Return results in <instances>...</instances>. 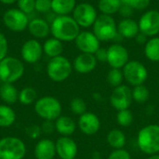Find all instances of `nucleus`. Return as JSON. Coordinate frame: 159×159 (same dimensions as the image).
<instances>
[{
  "mask_svg": "<svg viewBox=\"0 0 159 159\" xmlns=\"http://www.w3.org/2000/svg\"><path fill=\"white\" fill-rule=\"evenodd\" d=\"M50 33L61 42L75 41L80 33V26L69 15L56 16L51 21Z\"/></svg>",
  "mask_w": 159,
  "mask_h": 159,
  "instance_id": "nucleus-1",
  "label": "nucleus"
},
{
  "mask_svg": "<svg viewBox=\"0 0 159 159\" xmlns=\"http://www.w3.org/2000/svg\"><path fill=\"white\" fill-rule=\"evenodd\" d=\"M137 145L145 155L159 154V125L151 124L142 128L138 132Z\"/></svg>",
  "mask_w": 159,
  "mask_h": 159,
  "instance_id": "nucleus-2",
  "label": "nucleus"
},
{
  "mask_svg": "<svg viewBox=\"0 0 159 159\" xmlns=\"http://www.w3.org/2000/svg\"><path fill=\"white\" fill-rule=\"evenodd\" d=\"M34 112L43 120L55 121L61 116V103L53 96H44L34 102Z\"/></svg>",
  "mask_w": 159,
  "mask_h": 159,
  "instance_id": "nucleus-3",
  "label": "nucleus"
},
{
  "mask_svg": "<svg viewBox=\"0 0 159 159\" xmlns=\"http://www.w3.org/2000/svg\"><path fill=\"white\" fill-rule=\"evenodd\" d=\"M24 74L23 62L12 56H7L0 61V80L3 83L13 84L20 80Z\"/></svg>",
  "mask_w": 159,
  "mask_h": 159,
  "instance_id": "nucleus-4",
  "label": "nucleus"
},
{
  "mask_svg": "<svg viewBox=\"0 0 159 159\" xmlns=\"http://www.w3.org/2000/svg\"><path fill=\"white\" fill-rule=\"evenodd\" d=\"M73 64L64 56H58L48 61L47 64V75L54 82H63L72 74Z\"/></svg>",
  "mask_w": 159,
  "mask_h": 159,
  "instance_id": "nucleus-5",
  "label": "nucleus"
},
{
  "mask_svg": "<svg viewBox=\"0 0 159 159\" xmlns=\"http://www.w3.org/2000/svg\"><path fill=\"white\" fill-rule=\"evenodd\" d=\"M25 143L13 136H7L0 140V159H23L26 155Z\"/></svg>",
  "mask_w": 159,
  "mask_h": 159,
  "instance_id": "nucleus-6",
  "label": "nucleus"
},
{
  "mask_svg": "<svg viewBox=\"0 0 159 159\" xmlns=\"http://www.w3.org/2000/svg\"><path fill=\"white\" fill-rule=\"evenodd\" d=\"M93 27V34L100 41H111L117 35V24L115 19L110 15H98Z\"/></svg>",
  "mask_w": 159,
  "mask_h": 159,
  "instance_id": "nucleus-7",
  "label": "nucleus"
},
{
  "mask_svg": "<svg viewBox=\"0 0 159 159\" xmlns=\"http://www.w3.org/2000/svg\"><path fill=\"white\" fill-rule=\"evenodd\" d=\"M124 80L132 87L144 85L148 78V71L146 67L138 61H129L122 68Z\"/></svg>",
  "mask_w": 159,
  "mask_h": 159,
  "instance_id": "nucleus-8",
  "label": "nucleus"
},
{
  "mask_svg": "<svg viewBox=\"0 0 159 159\" xmlns=\"http://www.w3.org/2000/svg\"><path fill=\"white\" fill-rule=\"evenodd\" d=\"M29 17L19 8H9L3 15L4 25L12 32H23L29 24Z\"/></svg>",
  "mask_w": 159,
  "mask_h": 159,
  "instance_id": "nucleus-9",
  "label": "nucleus"
},
{
  "mask_svg": "<svg viewBox=\"0 0 159 159\" xmlns=\"http://www.w3.org/2000/svg\"><path fill=\"white\" fill-rule=\"evenodd\" d=\"M98 17L96 8L89 3L77 4L73 11V18L83 28L92 26Z\"/></svg>",
  "mask_w": 159,
  "mask_h": 159,
  "instance_id": "nucleus-10",
  "label": "nucleus"
},
{
  "mask_svg": "<svg viewBox=\"0 0 159 159\" xmlns=\"http://www.w3.org/2000/svg\"><path fill=\"white\" fill-rule=\"evenodd\" d=\"M132 102V90L128 85L115 88L110 96V104L117 112L129 109Z\"/></svg>",
  "mask_w": 159,
  "mask_h": 159,
  "instance_id": "nucleus-11",
  "label": "nucleus"
},
{
  "mask_svg": "<svg viewBox=\"0 0 159 159\" xmlns=\"http://www.w3.org/2000/svg\"><path fill=\"white\" fill-rule=\"evenodd\" d=\"M140 33L154 37L159 34V11L151 9L143 14L138 21Z\"/></svg>",
  "mask_w": 159,
  "mask_h": 159,
  "instance_id": "nucleus-12",
  "label": "nucleus"
},
{
  "mask_svg": "<svg viewBox=\"0 0 159 159\" xmlns=\"http://www.w3.org/2000/svg\"><path fill=\"white\" fill-rule=\"evenodd\" d=\"M129 61V54L124 46L115 43L107 48V62L111 68L122 69Z\"/></svg>",
  "mask_w": 159,
  "mask_h": 159,
  "instance_id": "nucleus-13",
  "label": "nucleus"
},
{
  "mask_svg": "<svg viewBox=\"0 0 159 159\" xmlns=\"http://www.w3.org/2000/svg\"><path fill=\"white\" fill-rule=\"evenodd\" d=\"M43 53V46L35 38L25 41L20 48V56L22 60L29 64L36 63L41 59Z\"/></svg>",
  "mask_w": 159,
  "mask_h": 159,
  "instance_id": "nucleus-14",
  "label": "nucleus"
},
{
  "mask_svg": "<svg viewBox=\"0 0 159 159\" xmlns=\"http://www.w3.org/2000/svg\"><path fill=\"white\" fill-rule=\"evenodd\" d=\"M76 48L81 51V53L95 54V52L101 48L100 40L93 34V32L83 31L80 32L75 40Z\"/></svg>",
  "mask_w": 159,
  "mask_h": 159,
  "instance_id": "nucleus-15",
  "label": "nucleus"
},
{
  "mask_svg": "<svg viewBox=\"0 0 159 159\" xmlns=\"http://www.w3.org/2000/svg\"><path fill=\"white\" fill-rule=\"evenodd\" d=\"M77 126L83 134L92 136L100 130L101 120L95 113L86 112L85 114L79 116Z\"/></svg>",
  "mask_w": 159,
  "mask_h": 159,
  "instance_id": "nucleus-16",
  "label": "nucleus"
},
{
  "mask_svg": "<svg viewBox=\"0 0 159 159\" xmlns=\"http://www.w3.org/2000/svg\"><path fill=\"white\" fill-rule=\"evenodd\" d=\"M56 154L61 159H75L78 147L75 140L71 137H60L56 142Z\"/></svg>",
  "mask_w": 159,
  "mask_h": 159,
  "instance_id": "nucleus-17",
  "label": "nucleus"
},
{
  "mask_svg": "<svg viewBox=\"0 0 159 159\" xmlns=\"http://www.w3.org/2000/svg\"><path fill=\"white\" fill-rule=\"evenodd\" d=\"M97 60L94 54L89 53H81L74 61L73 68L78 74H89L97 66Z\"/></svg>",
  "mask_w": 159,
  "mask_h": 159,
  "instance_id": "nucleus-18",
  "label": "nucleus"
},
{
  "mask_svg": "<svg viewBox=\"0 0 159 159\" xmlns=\"http://www.w3.org/2000/svg\"><path fill=\"white\" fill-rule=\"evenodd\" d=\"M35 159H55L56 144L50 139L44 138L39 140L34 149Z\"/></svg>",
  "mask_w": 159,
  "mask_h": 159,
  "instance_id": "nucleus-19",
  "label": "nucleus"
},
{
  "mask_svg": "<svg viewBox=\"0 0 159 159\" xmlns=\"http://www.w3.org/2000/svg\"><path fill=\"white\" fill-rule=\"evenodd\" d=\"M117 33L127 39L135 38L140 34L139 24L131 18H124L117 24Z\"/></svg>",
  "mask_w": 159,
  "mask_h": 159,
  "instance_id": "nucleus-20",
  "label": "nucleus"
},
{
  "mask_svg": "<svg viewBox=\"0 0 159 159\" xmlns=\"http://www.w3.org/2000/svg\"><path fill=\"white\" fill-rule=\"evenodd\" d=\"M27 29L35 39H41L47 37L49 34L50 24L44 19L35 18L29 21Z\"/></svg>",
  "mask_w": 159,
  "mask_h": 159,
  "instance_id": "nucleus-21",
  "label": "nucleus"
},
{
  "mask_svg": "<svg viewBox=\"0 0 159 159\" xmlns=\"http://www.w3.org/2000/svg\"><path fill=\"white\" fill-rule=\"evenodd\" d=\"M55 130L64 137H70L76 129V123L75 120L67 116H61L55 121Z\"/></svg>",
  "mask_w": 159,
  "mask_h": 159,
  "instance_id": "nucleus-22",
  "label": "nucleus"
},
{
  "mask_svg": "<svg viewBox=\"0 0 159 159\" xmlns=\"http://www.w3.org/2000/svg\"><path fill=\"white\" fill-rule=\"evenodd\" d=\"M0 99L5 104H14L18 102L19 90L13 84L3 83L0 87Z\"/></svg>",
  "mask_w": 159,
  "mask_h": 159,
  "instance_id": "nucleus-23",
  "label": "nucleus"
},
{
  "mask_svg": "<svg viewBox=\"0 0 159 159\" xmlns=\"http://www.w3.org/2000/svg\"><path fill=\"white\" fill-rule=\"evenodd\" d=\"M106 142L114 150L123 149L127 143L126 134L119 129H113L108 132L106 136Z\"/></svg>",
  "mask_w": 159,
  "mask_h": 159,
  "instance_id": "nucleus-24",
  "label": "nucleus"
},
{
  "mask_svg": "<svg viewBox=\"0 0 159 159\" xmlns=\"http://www.w3.org/2000/svg\"><path fill=\"white\" fill-rule=\"evenodd\" d=\"M75 6L76 0H51V10L57 16L69 15Z\"/></svg>",
  "mask_w": 159,
  "mask_h": 159,
  "instance_id": "nucleus-25",
  "label": "nucleus"
},
{
  "mask_svg": "<svg viewBox=\"0 0 159 159\" xmlns=\"http://www.w3.org/2000/svg\"><path fill=\"white\" fill-rule=\"evenodd\" d=\"M43 51L50 59L61 56L63 51L62 42L55 37L48 38L43 45Z\"/></svg>",
  "mask_w": 159,
  "mask_h": 159,
  "instance_id": "nucleus-26",
  "label": "nucleus"
},
{
  "mask_svg": "<svg viewBox=\"0 0 159 159\" xmlns=\"http://www.w3.org/2000/svg\"><path fill=\"white\" fill-rule=\"evenodd\" d=\"M16 121V113L10 105L0 104V128H9Z\"/></svg>",
  "mask_w": 159,
  "mask_h": 159,
  "instance_id": "nucleus-27",
  "label": "nucleus"
},
{
  "mask_svg": "<svg viewBox=\"0 0 159 159\" xmlns=\"http://www.w3.org/2000/svg\"><path fill=\"white\" fill-rule=\"evenodd\" d=\"M144 54L149 61H159V36H154L147 40L144 47Z\"/></svg>",
  "mask_w": 159,
  "mask_h": 159,
  "instance_id": "nucleus-28",
  "label": "nucleus"
},
{
  "mask_svg": "<svg viewBox=\"0 0 159 159\" xmlns=\"http://www.w3.org/2000/svg\"><path fill=\"white\" fill-rule=\"evenodd\" d=\"M121 6L120 0H99L98 2V8L102 14L110 16L118 12Z\"/></svg>",
  "mask_w": 159,
  "mask_h": 159,
  "instance_id": "nucleus-29",
  "label": "nucleus"
},
{
  "mask_svg": "<svg viewBox=\"0 0 159 159\" xmlns=\"http://www.w3.org/2000/svg\"><path fill=\"white\" fill-rule=\"evenodd\" d=\"M36 100H37V92L32 87L23 88L20 91H19L18 102L22 105H30L35 102Z\"/></svg>",
  "mask_w": 159,
  "mask_h": 159,
  "instance_id": "nucleus-30",
  "label": "nucleus"
},
{
  "mask_svg": "<svg viewBox=\"0 0 159 159\" xmlns=\"http://www.w3.org/2000/svg\"><path fill=\"white\" fill-rule=\"evenodd\" d=\"M131 90H132L133 102H136L138 103H144L150 98V91L148 88L144 85L133 87Z\"/></svg>",
  "mask_w": 159,
  "mask_h": 159,
  "instance_id": "nucleus-31",
  "label": "nucleus"
},
{
  "mask_svg": "<svg viewBox=\"0 0 159 159\" xmlns=\"http://www.w3.org/2000/svg\"><path fill=\"white\" fill-rule=\"evenodd\" d=\"M123 80H124V75H123V72H122V69H115V68H112L107 75H106V81L107 83L113 87L114 89L116 88V87H119L122 85L123 83Z\"/></svg>",
  "mask_w": 159,
  "mask_h": 159,
  "instance_id": "nucleus-32",
  "label": "nucleus"
},
{
  "mask_svg": "<svg viewBox=\"0 0 159 159\" xmlns=\"http://www.w3.org/2000/svg\"><path fill=\"white\" fill-rule=\"evenodd\" d=\"M70 110L73 114L80 116L83 114H85L87 111V103L85 102V101L82 98L79 97H75L74 99H72V101L70 102Z\"/></svg>",
  "mask_w": 159,
  "mask_h": 159,
  "instance_id": "nucleus-33",
  "label": "nucleus"
},
{
  "mask_svg": "<svg viewBox=\"0 0 159 159\" xmlns=\"http://www.w3.org/2000/svg\"><path fill=\"white\" fill-rule=\"evenodd\" d=\"M116 122L123 128H128L133 123V114L129 109L118 111L116 115Z\"/></svg>",
  "mask_w": 159,
  "mask_h": 159,
  "instance_id": "nucleus-34",
  "label": "nucleus"
},
{
  "mask_svg": "<svg viewBox=\"0 0 159 159\" xmlns=\"http://www.w3.org/2000/svg\"><path fill=\"white\" fill-rule=\"evenodd\" d=\"M122 5L130 7L133 9L143 10L147 8L151 3V0H120Z\"/></svg>",
  "mask_w": 159,
  "mask_h": 159,
  "instance_id": "nucleus-35",
  "label": "nucleus"
},
{
  "mask_svg": "<svg viewBox=\"0 0 159 159\" xmlns=\"http://www.w3.org/2000/svg\"><path fill=\"white\" fill-rule=\"evenodd\" d=\"M17 5L18 8L27 15L33 13L35 10V0H18Z\"/></svg>",
  "mask_w": 159,
  "mask_h": 159,
  "instance_id": "nucleus-36",
  "label": "nucleus"
},
{
  "mask_svg": "<svg viewBox=\"0 0 159 159\" xmlns=\"http://www.w3.org/2000/svg\"><path fill=\"white\" fill-rule=\"evenodd\" d=\"M34 9L39 13H48L51 10V0H35Z\"/></svg>",
  "mask_w": 159,
  "mask_h": 159,
  "instance_id": "nucleus-37",
  "label": "nucleus"
},
{
  "mask_svg": "<svg viewBox=\"0 0 159 159\" xmlns=\"http://www.w3.org/2000/svg\"><path fill=\"white\" fill-rule=\"evenodd\" d=\"M107 159H131L130 154L126 149H116L113 150Z\"/></svg>",
  "mask_w": 159,
  "mask_h": 159,
  "instance_id": "nucleus-38",
  "label": "nucleus"
},
{
  "mask_svg": "<svg viewBox=\"0 0 159 159\" xmlns=\"http://www.w3.org/2000/svg\"><path fill=\"white\" fill-rule=\"evenodd\" d=\"M26 135L32 139V140H36L38 139L41 134H42V131H41V128L40 126H37V125H32V126H29L27 129H26Z\"/></svg>",
  "mask_w": 159,
  "mask_h": 159,
  "instance_id": "nucleus-39",
  "label": "nucleus"
},
{
  "mask_svg": "<svg viewBox=\"0 0 159 159\" xmlns=\"http://www.w3.org/2000/svg\"><path fill=\"white\" fill-rule=\"evenodd\" d=\"M7 49H8V44H7V39L5 36L4 34L0 32V61L7 57Z\"/></svg>",
  "mask_w": 159,
  "mask_h": 159,
  "instance_id": "nucleus-40",
  "label": "nucleus"
},
{
  "mask_svg": "<svg viewBox=\"0 0 159 159\" xmlns=\"http://www.w3.org/2000/svg\"><path fill=\"white\" fill-rule=\"evenodd\" d=\"M40 128H41L42 134H46V135H50L51 133L56 131L55 130V123H54V121L44 120V122L41 124Z\"/></svg>",
  "mask_w": 159,
  "mask_h": 159,
  "instance_id": "nucleus-41",
  "label": "nucleus"
},
{
  "mask_svg": "<svg viewBox=\"0 0 159 159\" xmlns=\"http://www.w3.org/2000/svg\"><path fill=\"white\" fill-rule=\"evenodd\" d=\"M97 61L101 62H107V48H100L94 54Z\"/></svg>",
  "mask_w": 159,
  "mask_h": 159,
  "instance_id": "nucleus-42",
  "label": "nucleus"
},
{
  "mask_svg": "<svg viewBox=\"0 0 159 159\" xmlns=\"http://www.w3.org/2000/svg\"><path fill=\"white\" fill-rule=\"evenodd\" d=\"M133 8H131L129 6H126V5H122L120 9H119V13L121 16H123L124 18H130V16L133 14Z\"/></svg>",
  "mask_w": 159,
  "mask_h": 159,
  "instance_id": "nucleus-43",
  "label": "nucleus"
},
{
  "mask_svg": "<svg viewBox=\"0 0 159 159\" xmlns=\"http://www.w3.org/2000/svg\"><path fill=\"white\" fill-rule=\"evenodd\" d=\"M146 35H144L143 34H142V33H140L135 38H136V40H137V42L138 43H140V44H144V43H146L147 41H146Z\"/></svg>",
  "mask_w": 159,
  "mask_h": 159,
  "instance_id": "nucleus-44",
  "label": "nucleus"
},
{
  "mask_svg": "<svg viewBox=\"0 0 159 159\" xmlns=\"http://www.w3.org/2000/svg\"><path fill=\"white\" fill-rule=\"evenodd\" d=\"M18 0H0V2L4 5H12L14 3H17Z\"/></svg>",
  "mask_w": 159,
  "mask_h": 159,
  "instance_id": "nucleus-45",
  "label": "nucleus"
},
{
  "mask_svg": "<svg viewBox=\"0 0 159 159\" xmlns=\"http://www.w3.org/2000/svg\"><path fill=\"white\" fill-rule=\"evenodd\" d=\"M147 159H159V154L157 155H152V156H149V157Z\"/></svg>",
  "mask_w": 159,
  "mask_h": 159,
  "instance_id": "nucleus-46",
  "label": "nucleus"
},
{
  "mask_svg": "<svg viewBox=\"0 0 159 159\" xmlns=\"http://www.w3.org/2000/svg\"><path fill=\"white\" fill-rule=\"evenodd\" d=\"M58 159H61V158H58Z\"/></svg>",
  "mask_w": 159,
  "mask_h": 159,
  "instance_id": "nucleus-47",
  "label": "nucleus"
}]
</instances>
